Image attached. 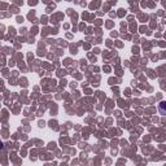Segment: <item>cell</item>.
Instances as JSON below:
<instances>
[{
    "label": "cell",
    "mask_w": 166,
    "mask_h": 166,
    "mask_svg": "<svg viewBox=\"0 0 166 166\" xmlns=\"http://www.w3.org/2000/svg\"><path fill=\"white\" fill-rule=\"evenodd\" d=\"M3 148V141H0V149Z\"/></svg>",
    "instance_id": "1"
}]
</instances>
